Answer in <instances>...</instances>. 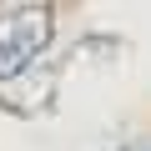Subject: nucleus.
<instances>
[{"label": "nucleus", "instance_id": "f257e3e1", "mask_svg": "<svg viewBox=\"0 0 151 151\" xmlns=\"http://www.w3.org/2000/svg\"><path fill=\"white\" fill-rule=\"evenodd\" d=\"M50 30H55L50 5H10V10H0V86L20 81L45 55Z\"/></svg>", "mask_w": 151, "mask_h": 151}, {"label": "nucleus", "instance_id": "f03ea898", "mask_svg": "<svg viewBox=\"0 0 151 151\" xmlns=\"http://www.w3.org/2000/svg\"><path fill=\"white\" fill-rule=\"evenodd\" d=\"M116 151H151V141H146V136H136V141H126V146H116Z\"/></svg>", "mask_w": 151, "mask_h": 151}]
</instances>
